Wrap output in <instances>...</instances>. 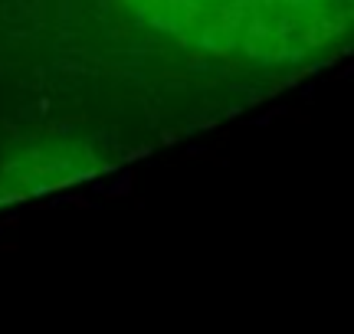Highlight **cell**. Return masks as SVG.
Masks as SVG:
<instances>
[{
  "instance_id": "obj_1",
  "label": "cell",
  "mask_w": 354,
  "mask_h": 334,
  "mask_svg": "<svg viewBox=\"0 0 354 334\" xmlns=\"http://www.w3.org/2000/svg\"><path fill=\"white\" fill-rule=\"evenodd\" d=\"M354 39V0H230L227 59L263 69L315 63Z\"/></svg>"
},
{
  "instance_id": "obj_3",
  "label": "cell",
  "mask_w": 354,
  "mask_h": 334,
  "mask_svg": "<svg viewBox=\"0 0 354 334\" xmlns=\"http://www.w3.org/2000/svg\"><path fill=\"white\" fill-rule=\"evenodd\" d=\"M128 13L177 46L227 56L230 0H122Z\"/></svg>"
},
{
  "instance_id": "obj_2",
  "label": "cell",
  "mask_w": 354,
  "mask_h": 334,
  "mask_svg": "<svg viewBox=\"0 0 354 334\" xmlns=\"http://www.w3.org/2000/svg\"><path fill=\"white\" fill-rule=\"evenodd\" d=\"M99 144L82 138H37L0 155V204L30 200L102 170Z\"/></svg>"
}]
</instances>
